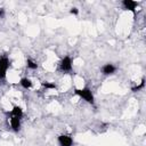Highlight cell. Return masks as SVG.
Returning <instances> with one entry per match:
<instances>
[{
    "label": "cell",
    "instance_id": "1",
    "mask_svg": "<svg viewBox=\"0 0 146 146\" xmlns=\"http://www.w3.org/2000/svg\"><path fill=\"white\" fill-rule=\"evenodd\" d=\"M74 94H75L76 96H79L81 99L86 100L87 103L94 105V103H95V97H94L92 91H91L89 88H75V89H74Z\"/></svg>",
    "mask_w": 146,
    "mask_h": 146
},
{
    "label": "cell",
    "instance_id": "2",
    "mask_svg": "<svg viewBox=\"0 0 146 146\" xmlns=\"http://www.w3.org/2000/svg\"><path fill=\"white\" fill-rule=\"evenodd\" d=\"M72 68H73V65H72V58L70 56H65L60 63H59V70L64 73H71L72 72Z\"/></svg>",
    "mask_w": 146,
    "mask_h": 146
},
{
    "label": "cell",
    "instance_id": "3",
    "mask_svg": "<svg viewBox=\"0 0 146 146\" xmlns=\"http://www.w3.org/2000/svg\"><path fill=\"white\" fill-rule=\"evenodd\" d=\"M10 66V60L7 56L0 57V79H5L7 71Z\"/></svg>",
    "mask_w": 146,
    "mask_h": 146
},
{
    "label": "cell",
    "instance_id": "4",
    "mask_svg": "<svg viewBox=\"0 0 146 146\" xmlns=\"http://www.w3.org/2000/svg\"><path fill=\"white\" fill-rule=\"evenodd\" d=\"M122 6H123V9L131 11L133 14V16L136 15V8L138 6V2L137 1H133V0H123L122 1Z\"/></svg>",
    "mask_w": 146,
    "mask_h": 146
},
{
    "label": "cell",
    "instance_id": "5",
    "mask_svg": "<svg viewBox=\"0 0 146 146\" xmlns=\"http://www.w3.org/2000/svg\"><path fill=\"white\" fill-rule=\"evenodd\" d=\"M57 141L59 146H72L73 145V139L68 135H59L57 137Z\"/></svg>",
    "mask_w": 146,
    "mask_h": 146
},
{
    "label": "cell",
    "instance_id": "6",
    "mask_svg": "<svg viewBox=\"0 0 146 146\" xmlns=\"http://www.w3.org/2000/svg\"><path fill=\"white\" fill-rule=\"evenodd\" d=\"M115 71H116V67L111 63H107L102 66V73L104 75H111V74L115 73Z\"/></svg>",
    "mask_w": 146,
    "mask_h": 146
},
{
    "label": "cell",
    "instance_id": "7",
    "mask_svg": "<svg viewBox=\"0 0 146 146\" xmlns=\"http://www.w3.org/2000/svg\"><path fill=\"white\" fill-rule=\"evenodd\" d=\"M10 127L15 132L19 131V129H21V119L16 117V116H11L10 117Z\"/></svg>",
    "mask_w": 146,
    "mask_h": 146
},
{
    "label": "cell",
    "instance_id": "8",
    "mask_svg": "<svg viewBox=\"0 0 146 146\" xmlns=\"http://www.w3.org/2000/svg\"><path fill=\"white\" fill-rule=\"evenodd\" d=\"M10 114H11V116H16V117L22 119V116H23V108L21 106H18V105H14Z\"/></svg>",
    "mask_w": 146,
    "mask_h": 146
},
{
    "label": "cell",
    "instance_id": "9",
    "mask_svg": "<svg viewBox=\"0 0 146 146\" xmlns=\"http://www.w3.org/2000/svg\"><path fill=\"white\" fill-rule=\"evenodd\" d=\"M19 84L24 88V89H31L32 88V81L29 78H22L19 80Z\"/></svg>",
    "mask_w": 146,
    "mask_h": 146
},
{
    "label": "cell",
    "instance_id": "10",
    "mask_svg": "<svg viewBox=\"0 0 146 146\" xmlns=\"http://www.w3.org/2000/svg\"><path fill=\"white\" fill-rule=\"evenodd\" d=\"M40 84L44 88V89H57V86L55 84V83H52V82H49V81H41L40 82Z\"/></svg>",
    "mask_w": 146,
    "mask_h": 146
},
{
    "label": "cell",
    "instance_id": "11",
    "mask_svg": "<svg viewBox=\"0 0 146 146\" xmlns=\"http://www.w3.org/2000/svg\"><path fill=\"white\" fill-rule=\"evenodd\" d=\"M26 66L30 70H36L38 68V64L31 58H26Z\"/></svg>",
    "mask_w": 146,
    "mask_h": 146
},
{
    "label": "cell",
    "instance_id": "12",
    "mask_svg": "<svg viewBox=\"0 0 146 146\" xmlns=\"http://www.w3.org/2000/svg\"><path fill=\"white\" fill-rule=\"evenodd\" d=\"M144 87H145V79L143 78V79H141V81H140V83H139L138 86H135V87H132V88H131V91H132V92H137V91H139V90L144 89Z\"/></svg>",
    "mask_w": 146,
    "mask_h": 146
},
{
    "label": "cell",
    "instance_id": "13",
    "mask_svg": "<svg viewBox=\"0 0 146 146\" xmlns=\"http://www.w3.org/2000/svg\"><path fill=\"white\" fill-rule=\"evenodd\" d=\"M70 14H71V15H78V14H79V9H78L76 7H72V8L70 9Z\"/></svg>",
    "mask_w": 146,
    "mask_h": 146
},
{
    "label": "cell",
    "instance_id": "14",
    "mask_svg": "<svg viewBox=\"0 0 146 146\" xmlns=\"http://www.w3.org/2000/svg\"><path fill=\"white\" fill-rule=\"evenodd\" d=\"M3 17H5V9L0 8V18H3Z\"/></svg>",
    "mask_w": 146,
    "mask_h": 146
}]
</instances>
